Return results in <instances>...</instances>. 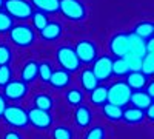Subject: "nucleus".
Segmentation results:
<instances>
[{
    "instance_id": "1",
    "label": "nucleus",
    "mask_w": 154,
    "mask_h": 139,
    "mask_svg": "<svg viewBox=\"0 0 154 139\" xmlns=\"http://www.w3.org/2000/svg\"><path fill=\"white\" fill-rule=\"evenodd\" d=\"M2 118L5 119V122L9 127H14V128H25L29 125L28 110H25L19 105H6Z\"/></svg>"
},
{
    "instance_id": "2",
    "label": "nucleus",
    "mask_w": 154,
    "mask_h": 139,
    "mask_svg": "<svg viewBox=\"0 0 154 139\" xmlns=\"http://www.w3.org/2000/svg\"><path fill=\"white\" fill-rule=\"evenodd\" d=\"M108 90V102L114 104V105H119V107H125L130 104V96L133 93V90L128 87L126 82L119 81V82H114Z\"/></svg>"
},
{
    "instance_id": "3",
    "label": "nucleus",
    "mask_w": 154,
    "mask_h": 139,
    "mask_svg": "<svg viewBox=\"0 0 154 139\" xmlns=\"http://www.w3.org/2000/svg\"><path fill=\"white\" fill-rule=\"evenodd\" d=\"M6 12L17 20H26L32 16V5L28 0H3Z\"/></svg>"
},
{
    "instance_id": "4",
    "label": "nucleus",
    "mask_w": 154,
    "mask_h": 139,
    "mask_svg": "<svg viewBox=\"0 0 154 139\" xmlns=\"http://www.w3.org/2000/svg\"><path fill=\"white\" fill-rule=\"evenodd\" d=\"M59 11L74 22L83 20L86 16V8L80 0H59Z\"/></svg>"
},
{
    "instance_id": "5",
    "label": "nucleus",
    "mask_w": 154,
    "mask_h": 139,
    "mask_svg": "<svg viewBox=\"0 0 154 139\" xmlns=\"http://www.w3.org/2000/svg\"><path fill=\"white\" fill-rule=\"evenodd\" d=\"M9 37L14 45L17 46H31L34 43V39H35V34H34V30L28 25H12V28L9 30Z\"/></svg>"
},
{
    "instance_id": "6",
    "label": "nucleus",
    "mask_w": 154,
    "mask_h": 139,
    "mask_svg": "<svg viewBox=\"0 0 154 139\" xmlns=\"http://www.w3.org/2000/svg\"><path fill=\"white\" fill-rule=\"evenodd\" d=\"M56 57H57L59 65L69 73L77 71L82 65L79 57L75 54V51H74V48H71V46H60L56 53Z\"/></svg>"
},
{
    "instance_id": "7",
    "label": "nucleus",
    "mask_w": 154,
    "mask_h": 139,
    "mask_svg": "<svg viewBox=\"0 0 154 139\" xmlns=\"http://www.w3.org/2000/svg\"><path fill=\"white\" fill-rule=\"evenodd\" d=\"M91 71L94 73L96 79L99 82H105L111 77L112 74V59L109 56H99L93 60V68Z\"/></svg>"
},
{
    "instance_id": "8",
    "label": "nucleus",
    "mask_w": 154,
    "mask_h": 139,
    "mask_svg": "<svg viewBox=\"0 0 154 139\" xmlns=\"http://www.w3.org/2000/svg\"><path fill=\"white\" fill-rule=\"evenodd\" d=\"M28 122L38 130H46L53 125V116L48 110H40L34 107L28 110Z\"/></svg>"
},
{
    "instance_id": "9",
    "label": "nucleus",
    "mask_w": 154,
    "mask_h": 139,
    "mask_svg": "<svg viewBox=\"0 0 154 139\" xmlns=\"http://www.w3.org/2000/svg\"><path fill=\"white\" fill-rule=\"evenodd\" d=\"M28 94V85L23 81H9L5 87H3V97L8 100H22L25 96Z\"/></svg>"
},
{
    "instance_id": "10",
    "label": "nucleus",
    "mask_w": 154,
    "mask_h": 139,
    "mask_svg": "<svg viewBox=\"0 0 154 139\" xmlns=\"http://www.w3.org/2000/svg\"><path fill=\"white\" fill-rule=\"evenodd\" d=\"M74 51L80 64H93V60L97 57V48L91 40H79L75 43Z\"/></svg>"
},
{
    "instance_id": "11",
    "label": "nucleus",
    "mask_w": 154,
    "mask_h": 139,
    "mask_svg": "<svg viewBox=\"0 0 154 139\" xmlns=\"http://www.w3.org/2000/svg\"><path fill=\"white\" fill-rule=\"evenodd\" d=\"M109 49L116 57H123L128 54V34L117 33L109 39Z\"/></svg>"
},
{
    "instance_id": "12",
    "label": "nucleus",
    "mask_w": 154,
    "mask_h": 139,
    "mask_svg": "<svg viewBox=\"0 0 154 139\" xmlns=\"http://www.w3.org/2000/svg\"><path fill=\"white\" fill-rule=\"evenodd\" d=\"M48 82L51 84V87L57 88V90H63V88H66L71 84V73L63 68L56 70V71H53Z\"/></svg>"
},
{
    "instance_id": "13",
    "label": "nucleus",
    "mask_w": 154,
    "mask_h": 139,
    "mask_svg": "<svg viewBox=\"0 0 154 139\" xmlns=\"http://www.w3.org/2000/svg\"><path fill=\"white\" fill-rule=\"evenodd\" d=\"M74 121L75 125L80 128H88L93 122V113L86 105H77L75 111H74Z\"/></svg>"
},
{
    "instance_id": "14",
    "label": "nucleus",
    "mask_w": 154,
    "mask_h": 139,
    "mask_svg": "<svg viewBox=\"0 0 154 139\" xmlns=\"http://www.w3.org/2000/svg\"><path fill=\"white\" fill-rule=\"evenodd\" d=\"M38 33H40V37L43 40H48V42L57 40L62 37V25L57 23V22H49L48 20V23Z\"/></svg>"
},
{
    "instance_id": "15",
    "label": "nucleus",
    "mask_w": 154,
    "mask_h": 139,
    "mask_svg": "<svg viewBox=\"0 0 154 139\" xmlns=\"http://www.w3.org/2000/svg\"><path fill=\"white\" fill-rule=\"evenodd\" d=\"M128 53L137 54L140 57H143L146 54V48H145V40L142 37H139L137 34L131 33L128 34Z\"/></svg>"
},
{
    "instance_id": "16",
    "label": "nucleus",
    "mask_w": 154,
    "mask_h": 139,
    "mask_svg": "<svg viewBox=\"0 0 154 139\" xmlns=\"http://www.w3.org/2000/svg\"><path fill=\"white\" fill-rule=\"evenodd\" d=\"M130 104H133V107L140 108V110H146L148 105L152 104V97H149L145 91H133L130 96Z\"/></svg>"
},
{
    "instance_id": "17",
    "label": "nucleus",
    "mask_w": 154,
    "mask_h": 139,
    "mask_svg": "<svg viewBox=\"0 0 154 139\" xmlns=\"http://www.w3.org/2000/svg\"><path fill=\"white\" fill-rule=\"evenodd\" d=\"M126 84L131 90H142L146 85V76L142 71H130L126 74Z\"/></svg>"
},
{
    "instance_id": "18",
    "label": "nucleus",
    "mask_w": 154,
    "mask_h": 139,
    "mask_svg": "<svg viewBox=\"0 0 154 139\" xmlns=\"http://www.w3.org/2000/svg\"><path fill=\"white\" fill-rule=\"evenodd\" d=\"M145 118H146L145 116V111L140 110V108H136V107L126 108V110L122 111V119L126 124H140Z\"/></svg>"
},
{
    "instance_id": "19",
    "label": "nucleus",
    "mask_w": 154,
    "mask_h": 139,
    "mask_svg": "<svg viewBox=\"0 0 154 139\" xmlns=\"http://www.w3.org/2000/svg\"><path fill=\"white\" fill-rule=\"evenodd\" d=\"M89 94H91L89 96L91 102L97 107H103L108 102V90L103 85H97L93 91H89Z\"/></svg>"
},
{
    "instance_id": "20",
    "label": "nucleus",
    "mask_w": 154,
    "mask_h": 139,
    "mask_svg": "<svg viewBox=\"0 0 154 139\" xmlns=\"http://www.w3.org/2000/svg\"><path fill=\"white\" fill-rule=\"evenodd\" d=\"M37 74H38V64L35 60H29L22 68V81L25 84H29V82L35 81Z\"/></svg>"
},
{
    "instance_id": "21",
    "label": "nucleus",
    "mask_w": 154,
    "mask_h": 139,
    "mask_svg": "<svg viewBox=\"0 0 154 139\" xmlns=\"http://www.w3.org/2000/svg\"><path fill=\"white\" fill-rule=\"evenodd\" d=\"M31 5L45 14H48V12L53 14V12L59 11V0H31Z\"/></svg>"
},
{
    "instance_id": "22",
    "label": "nucleus",
    "mask_w": 154,
    "mask_h": 139,
    "mask_svg": "<svg viewBox=\"0 0 154 139\" xmlns=\"http://www.w3.org/2000/svg\"><path fill=\"white\" fill-rule=\"evenodd\" d=\"M80 84L83 87V90L89 93L99 85V81L96 79V76H94V73L91 70H83L80 73Z\"/></svg>"
},
{
    "instance_id": "23",
    "label": "nucleus",
    "mask_w": 154,
    "mask_h": 139,
    "mask_svg": "<svg viewBox=\"0 0 154 139\" xmlns=\"http://www.w3.org/2000/svg\"><path fill=\"white\" fill-rule=\"evenodd\" d=\"M133 33L137 34L139 37H142L143 40H146L149 37H152V34H154V25H152V22H140L134 27Z\"/></svg>"
},
{
    "instance_id": "24",
    "label": "nucleus",
    "mask_w": 154,
    "mask_h": 139,
    "mask_svg": "<svg viewBox=\"0 0 154 139\" xmlns=\"http://www.w3.org/2000/svg\"><path fill=\"white\" fill-rule=\"evenodd\" d=\"M102 108H103V116L106 119H109V121H120L122 119L123 107H119V105H114V104L106 102Z\"/></svg>"
},
{
    "instance_id": "25",
    "label": "nucleus",
    "mask_w": 154,
    "mask_h": 139,
    "mask_svg": "<svg viewBox=\"0 0 154 139\" xmlns=\"http://www.w3.org/2000/svg\"><path fill=\"white\" fill-rule=\"evenodd\" d=\"M140 71H142L146 77H151L154 73V56L151 53H146L142 57V67H140Z\"/></svg>"
},
{
    "instance_id": "26",
    "label": "nucleus",
    "mask_w": 154,
    "mask_h": 139,
    "mask_svg": "<svg viewBox=\"0 0 154 139\" xmlns=\"http://www.w3.org/2000/svg\"><path fill=\"white\" fill-rule=\"evenodd\" d=\"M34 107L40 110H51L53 108V97L48 94H37L34 97Z\"/></svg>"
},
{
    "instance_id": "27",
    "label": "nucleus",
    "mask_w": 154,
    "mask_h": 139,
    "mask_svg": "<svg viewBox=\"0 0 154 139\" xmlns=\"http://www.w3.org/2000/svg\"><path fill=\"white\" fill-rule=\"evenodd\" d=\"M66 102L72 107H77L83 102V93L80 90H77V88H71V90L66 91Z\"/></svg>"
},
{
    "instance_id": "28",
    "label": "nucleus",
    "mask_w": 154,
    "mask_h": 139,
    "mask_svg": "<svg viewBox=\"0 0 154 139\" xmlns=\"http://www.w3.org/2000/svg\"><path fill=\"white\" fill-rule=\"evenodd\" d=\"M130 73V68H128L126 62L123 57H116L112 60V74L116 76H126Z\"/></svg>"
},
{
    "instance_id": "29",
    "label": "nucleus",
    "mask_w": 154,
    "mask_h": 139,
    "mask_svg": "<svg viewBox=\"0 0 154 139\" xmlns=\"http://www.w3.org/2000/svg\"><path fill=\"white\" fill-rule=\"evenodd\" d=\"M125 62L130 71H140V67H142V57L137 56V54H133V53H128L123 56Z\"/></svg>"
},
{
    "instance_id": "30",
    "label": "nucleus",
    "mask_w": 154,
    "mask_h": 139,
    "mask_svg": "<svg viewBox=\"0 0 154 139\" xmlns=\"http://www.w3.org/2000/svg\"><path fill=\"white\" fill-rule=\"evenodd\" d=\"M53 139H74V133L71 131V128L60 125L53 130Z\"/></svg>"
},
{
    "instance_id": "31",
    "label": "nucleus",
    "mask_w": 154,
    "mask_h": 139,
    "mask_svg": "<svg viewBox=\"0 0 154 139\" xmlns=\"http://www.w3.org/2000/svg\"><path fill=\"white\" fill-rule=\"evenodd\" d=\"M12 28V17L6 11L0 9V33H8Z\"/></svg>"
},
{
    "instance_id": "32",
    "label": "nucleus",
    "mask_w": 154,
    "mask_h": 139,
    "mask_svg": "<svg viewBox=\"0 0 154 139\" xmlns=\"http://www.w3.org/2000/svg\"><path fill=\"white\" fill-rule=\"evenodd\" d=\"M32 23H34V28L35 30H38L40 31L45 25L48 23V17H46V14L45 12H42V11H37V12H32Z\"/></svg>"
},
{
    "instance_id": "33",
    "label": "nucleus",
    "mask_w": 154,
    "mask_h": 139,
    "mask_svg": "<svg viewBox=\"0 0 154 139\" xmlns=\"http://www.w3.org/2000/svg\"><path fill=\"white\" fill-rule=\"evenodd\" d=\"M106 133H105V128L103 127H100V125H96V127H91L83 139H105Z\"/></svg>"
},
{
    "instance_id": "34",
    "label": "nucleus",
    "mask_w": 154,
    "mask_h": 139,
    "mask_svg": "<svg viewBox=\"0 0 154 139\" xmlns=\"http://www.w3.org/2000/svg\"><path fill=\"white\" fill-rule=\"evenodd\" d=\"M51 74H53V68H51V64L48 62H42V64H38V76H40V79L43 82H48Z\"/></svg>"
},
{
    "instance_id": "35",
    "label": "nucleus",
    "mask_w": 154,
    "mask_h": 139,
    "mask_svg": "<svg viewBox=\"0 0 154 139\" xmlns=\"http://www.w3.org/2000/svg\"><path fill=\"white\" fill-rule=\"evenodd\" d=\"M11 59H12V54H11L9 46L0 43V65H9Z\"/></svg>"
},
{
    "instance_id": "36",
    "label": "nucleus",
    "mask_w": 154,
    "mask_h": 139,
    "mask_svg": "<svg viewBox=\"0 0 154 139\" xmlns=\"http://www.w3.org/2000/svg\"><path fill=\"white\" fill-rule=\"evenodd\" d=\"M11 81V68L9 65H0V87H5Z\"/></svg>"
},
{
    "instance_id": "37",
    "label": "nucleus",
    "mask_w": 154,
    "mask_h": 139,
    "mask_svg": "<svg viewBox=\"0 0 154 139\" xmlns=\"http://www.w3.org/2000/svg\"><path fill=\"white\" fill-rule=\"evenodd\" d=\"M3 139H23V137H22V134H20L19 131H16V130H9V131L5 133Z\"/></svg>"
},
{
    "instance_id": "38",
    "label": "nucleus",
    "mask_w": 154,
    "mask_h": 139,
    "mask_svg": "<svg viewBox=\"0 0 154 139\" xmlns=\"http://www.w3.org/2000/svg\"><path fill=\"white\" fill-rule=\"evenodd\" d=\"M5 108H6V99L3 97V94H0V118H2Z\"/></svg>"
},
{
    "instance_id": "39",
    "label": "nucleus",
    "mask_w": 154,
    "mask_h": 139,
    "mask_svg": "<svg viewBox=\"0 0 154 139\" xmlns=\"http://www.w3.org/2000/svg\"><path fill=\"white\" fill-rule=\"evenodd\" d=\"M145 93H146L149 97H154V82H149V84L146 85V90H145Z\"/></svg>"
},
{
    "instance_id": "40",
    "label": "nucleus",
    "mask_w": 154,
    "mask_h": 139,
    "mask_svg": "<svg viewBox=\"0 0 154 139\" xmlns=\"http://www.w3.org/2000/svg\"><path fill=\"white\" fill-rule=\"evenodd\" d=\"M145 116H148L149 121H154V105H152V104L148 105V108H146V115H145Z\"/></svg>"
},
{
    "instance_id": "41",
    "label": "nucleus",
    "mask_w": 154,
    "mask_h": 139,
    "mask_svg": "<svg viewBox=\"0 0 154 139\" xmlns=\"http://www.w3.org/2000/svg\"><path fill=\"white\" fill-rule=\"evenodd\" d=\"M2 6H3V0H0V9H2Z\"/></svg>"
}]
</instances>
